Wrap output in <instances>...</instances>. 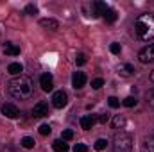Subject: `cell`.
I'll use <instances>...</instances> for the list:
<instances>
[{
	"label": "cell",
	"mask_w": 154,
	"mask_h": 152,
	"mask_svg": "<svg viewBox=\"0 0 154 152\" xmlns=\"http://www.w3.org/2000/svg\"><path fill=\"white\" fill-rule=\"evenodd\" d=\"M106 145H108V141H106V140H102V138L95 141V149H97V150H104V149H106Z\"/></svg>",
	"instance_id": "24"
},
{
	"label": "cell",
	"mask_w": 154,
	"mask_h": 152,
	"mask_svg": "<svg viewBox=\"0 0 154 152\" xmlns=\"http://www.w3.org/2000/svg\"><path fill=\"white\" fill-rule=\"evenodd\" d=\"M20 143H22V147H23V149H32L36 141H34V138L25 136V138H22V141H20Z\"/></svg>",
	"instance_id": "20"
},
{
	"label": "cell",
	"mask_w": 154,
	"mask_h": 152,
	"mask_svg": "<svg viewBox=\"0 0 154 152\" xmlns=\"http://www.w3.org/2000/svg\"><path fill=\"white\" fill-rule=\"evenodd\" d=\"M32 114H34L36 118H43V116H47V114H48V106H47L45 102H38V104H34V108H32Z\"/></svg>",
	"instance_id": "9"
},
{
	"label": "cell",
	"mask_w": 154,
	"mask_h": 152,
	"mask_svg": "<svg viewBox=\"0 0 154 152\" xmlns=\"http://www.w3.org/2000/svg\"><path fill=\"white\" fill-rule=\"evenodd\" d=\"M39 25L45 27V29H48V31H57V29H59V23H57L56 20H52V18H43V20H39Z\"/></svg>",
	"instance_id": "11"
},
{
	"label": "cell",
	"mask_w": 154,
	"mask_h": 152,
	"mask_svg": "<svg viewBox=\"0 0 154 152\" xmlns=\"http://www.w3.org/2000/svg\"><path fill=\"white\" fill-rule=\"evenodd\" d=\"M102 86H104V81H102V79H93V81H91V88H93V90H99V88H102Z\"/></svg>",
	"instance_id": "25"
},
{
	"label": "cell",
	"mask_w": 154,
	"mask_h": 152,
	"mask_svg": "<svg viewBox=\"0 0 154 152\" xmlns=\"http://www.w3.org/2000/svg\"><path fill=\"white\" fill-rule=\"evenodd\" d=\"M138 59H140V63H143V65H147V63H154V43L147 45L143 50H140Z\"/></svg>",
	"instance_id": "4"
},
{
	"label": "cell",
	"mask_w": 154,
	"mask_h": 152,
	"mask_svg": "<svg viewBox=\"0 0 154 152\" xmlns=\"http://www.w3.org/2000/svg\"><path fill=\"white\" fill-rule=\"evenodd\" d=\"M4 52L7 56H18L20 54V47H16L14 43H5L4 45Z\"/></svg>",
	"instance_id": "14"
},
{
	"label": "cell",
	"mask_w": 154,
	"mask_h": 152,
	"mask_svg": "<svg viewBox=\"0 0 154 152\" xmlns=\"http://www.w3.org/2000/svg\"><path fill=\"white\" fill-rule=\"evenodd\" d=\"M99 122H100V123H108V122H109V114H106V113L99 114Z\"/></svg>",
	"instance_id": "31"
},
{
	"label": "cell",
	"mask_w": 154,
	"mask_h": 152,
	"mask_svg": "<svg viewBox=\"0 0 154 152\" xmlns=\"http://www.w3.org/2000/svg\"><path fill=\"white\" fill-rule=\"evenodd\" d=\"M74 152H88V147L84 143H77L75 147H74Z\"/></svg>",
	"instance_id": "30"
},
{
	"label": "cell",
	"mask_w": 154,
	"mask_h": 152,
	"mask_svg": "<svg viewBox=\"0 0 154 152\" xmlns=\"http://www.w3.org/2000/svg\"><path fill=\"white\" fill-rule=\"evenodd\" d=\"M142 152H154V136H147V138H143Z\"/></svg>",
	"instance_id": "13"
},
{
	"label": "cell",
	"mask_w": 154,
	"mask_h": 152,
	"mask_svg": "<svg viewBox=\"0 0 154 152\" xmlns=\"http://www.w3.org/2000/svg\"><path fill=\"white\" fill-rule=\"evenodd\" d=\"M108 9H109V7H108V4H104V2H93V4H91V16H93V18H97V16L104 14Z\"/></svg>",
	"instance_id": "7"
},
{
	"label": "cell",
	"mask_w": 154,
	"mask_h": 152,
	"mask_svg": "<svg viewBox=\"0 0 154 152\" xmlns=\"http://www.w3.org/2000/svg\"><path fill=\"white\" fill-rule=\"evenodd\" d=\"M52 147H54L56 152H68V145H66L63 140H56V141L52 143Z\"/></svg>",
	"instance_id": "18"
},
{
	"label": "cell",
	"mask_w": 154,
	"mask_h": 152,
	"mask_svg": "<svg viewBox=\"0 0 154 152\" xmlns=\"http://www.w3.org/2000/svg\"><path fill=\"white\" fill-rule=\"evenodd\" d=\"M7 72H9L11 75H16V77H18L22 72H23V66H22L20 63H11V65L7 66Z\"/></svg>",
	"instance_id": "15"
},
{
	"label": "cell",
	"mask_w": 154,
	"mask_h": 152,
	"mask_svg": "<svg viewBox=\"0 0 154 152\" xmlns=\"http://www.w3.org/2000/svg\"><path fill=\"white\" fill-rule=\"evenodd\" d=\"M93 123H95V116H93V114H84V116L81 118V127H82L84 131H90V129L93 127Z\"/></svg>",
	"instance_id": "12"
},
{
	"label": "cell",
	"mask_w": 154,
	"mask_h": 152,
	"mask_svg": "<svg viewBox=\"0 0 154 152\" xmlns=\"http://www.w3.org/2000/svg\"><path fill=\"white\" fill-rule=\"evenodd\" d=\"M84 84H86V75H84L82 72H75V74L72 75V86H74L75 90H81Z\"/></svg>",
	"instance_id": "10"
},
{
	"label": "cell",
	"mask_w": 154,
	"mask_h": 152,
	"mask_svg": "<svg viewBox=\"0 0 154 152\" xmlns=\"http://www.w3.org/2000/svg\"><path fill=\"white\" fill-rule=\"evenodd\" d=\"M108 104H109V108H113V109H115V108L120 106V100H118L116 97H109V99H108Z\"/></svg>",
	"instance_id": "26"
},
{
	"label": "cell",
	"mask_w": 154,
	"mask_h": 152,
	"mask_svg": "<svg viewBox=\"0 0 154 152\" xmlns=\"http://www.w3.org/2000/svg\"><path fill=\"white\" fill-rule=\"evenodd\" d=\"M66 102H68V95H66L63 90H59V91H56V93L52 95V104H54V108L61 109V108L66 106Z\"/></svg>",
	"instance_id": "5"
},
{
	"label": "cell",
	"mask_w": 154,
	"mask_h": 152,
	"mask_svg": "<svg viewBox=\"0 0 154 152\" xmlns=\"http://www.w3.org/2000/svg\"><path fill=\"white\" fill-rule=\"evenodd\" d=\"M109 50H111V54H120L122 47H120V43H111L109 45Z\"/></svg>",
	"instance_id": "28"
},
{
	"label": "cell",
	"mask_w": 154,
	"mask_h": 152,
	"mask_svg": "<svg viewBox=\"0 0 154 152\" xmlns=\"http://www.w3.org/2000/svg\"><path fill=\"white\" fill-rule=\"evenodd\" d=\"M39 84H41L43 91H52V88H54V77L50 75V74H43V75L39 77Z\"/></svg>",
	"instance_id": "6"
},
{
	"label": "cell",
	"mask_w": 154,
	"mask_h": 152,
	"mask_svg": "<svg viewBox=\"0 0 154 152\" xmlns=\"http://www.w3.org/2000/svg\"><path fill=\"white\" fill-rule=\"evenodd\" d=\"M25 13H27V14H36V13H38V7H36L34 4H29V5L25 7Z\"/></svg>",
	"instance_id": "27"
},
{
	"label": "cell",
	"mask_w": 154,
	"mask_h": 152,
	"mask_svg": "<svg viewBox=\"0 0 154 152\" xmlns=\"http://www.w3.org/2000/svg\"><path fill=\"white\" fill-rule=\"evenodd\" d=\"M136 36L142 41H149L154 38V14H140L134 22Z\"/></svg>",
	"instance_id": "2"
},
{
	"label": "cell",
	"mask_w": 154,
	"mask_h": 152,
	"mask_svg": "<svg viewBox=\"0 0 154 152\" xmlns=\"http://www.w3.org/2000/svg\"><path fill=\"white\" fill-rule=\"evenodd\" d=\"M102 16H104V20H106L108 23H115V22H116V11H115V9H111V7H109Z\"/></svg>",
	"instance_id": "17"
},
{
	"label": "cell",
	"mask_w": 154,
	"mask_h": 152,
	"mask_svg": "<svg viewBox=\"0 0 154 152\" xmlns=\"http://www.w3.org/2000/svg\"><path fill=\"white\" fill-rule=\"evenodd\" d=\"M133 149V138L131 134L120 131L113 138V152H131Z\"/></svg>",
	"instance_id": "3"
},
{
	"label": "cell",
	"mask_w": 154,
	"mask_h": 152,
	"mask_svg": "<svg viewBox=\"0 0 154 152\" xmlns=\"http://www.w3.org/2000/svg\"><path fill=\"white\" fill-rule=\"evenodd\" d=\"M32 90H34L32 81H31L29 77H25V75L14 77V79H11L9 84H7V91H9V95H11L13 99H18V100L29 99V97L32 95Z\"/></svg>",
	"instance_id": "1"
},
{
	"label": "cell",
	"mask_w": 154,
	"mask_h": 152,
	"mask_svg": "<svg viewBox=\"0 0 154 152\" xmlns=\"http://www.w3.org/2000/svg\"><path fill=\"white\" fill-rule=\"evenodd\" d=\"M2 113L5 114L7 118H18L20 109H18L14 104H4V106H2Z\"/></svg>",
	"instance_id": "8"
},
{
	"label": "cell",
	"mask_w": 154,
	"mask_h": 152,
	"mask_svg": "<svg viewBox=\"0 0 154 152\" xmlns=\"http://www.w3.org/2000/svg\"><path fill=\"white\" fill-rule=\"evenodd\" d=\"M133 72H134V68H133L131 65H120V66H118V74L122 77H131Z\"/></svg>",
	"instance_id": "16"
},
{
	"label": "cell",
	"mask_w": 154,
	"mask_h": 152,
	"mask_svg": "<svg viewBox=\"0 0 154 152\" xmlns=\"http://www.w3.org/2000/svg\"><path fill=\"white\" fill-rule=\"evenodd\" d=\"M151 81H152V82H154V70H152V72H151Z\"/></svg>",
	"instance_id": "33"
},
{
	"label": "cell",
	"mask_w": 154,
	"mask_h": 152,
	"mask_svg": "<svg viewBox=\"0 0 154 152\" xmlns=\"http://www.w3.org/2000/svg\"><path fill=\"white\" fill-rule=\"evenodd\" d=\"M113 127L115 129H124L125 127V118L122 114H116L115 118H113Z\"/></svg>",
	"instance_id": "19"
},
{
	"label": "cell",
	"mask_w": 154,
	"mask_h": 152,
	"mask_svg": "<svg viewBox=\"0 0 154 152\" xmlns=\"http://www.w3.org/2000/svg\"><path fill=\"white\" fill-rule=\"evenodd\" d=\"M75 63H77V66H82V65L86 63V56H84V54H77Z\"/></svg>",
	"instance_id": "29"
},
{
	"label": "cell",
	"mask_w": 154,
	"mask_h": 152,
	"mask_svg": "<svg viewBox=\"0 0 154 152\" xmlns=\"http://www.w3.org/2000/svg\"><path fill=\"white\" fill-rule=\"evenodd\" d=\"M145 97H147V102H149V104H152V106H154V90H151V91H147V95H145Z\"/></svg>",
	"instance_id": "32"
},
{
	"label": "cell",
	"mask_w": 154,
	"mask_h": 152,
	"mask_svg": "<svg viewBox=\"0 0 154 152\" xmlns=\"http://www.w3.org/2000/svg\"><path fill=\"white\" fill-rule=\"evenodd\" d=\"M61 138H63V141H70V140L74 138V131H70V129H66V131H63V134H61Z\"/></svg>",
	"instance_id": "23"
},
{
	"label": "cell",
	"mask_w": 154,
	"mask_h": 152,
	"mask_svg": "<svg viewBox=\"0 0 154 152\" xmlns=\"http://www.w3.org/2000/svg\"><path fill=\"white\" fill-rule=\"evenodd\" d=\"M52 132V129H50V125H47V123H43L41 127H39V134L41 136H48Z\"/></svg>",
	"instance_id": "22"
},
{
	"label": "cell",
	"mask_w": 154,
	"mask_h": 152,
	"mask_svg": "<svg viewBox=\"0 0 154 152\" xmlns=\"http://www.w3.org/2000/svg\"><path fill=\"white\" fill-rule=\"evenodd\" d=\"M125 108H133V106H136V99L134 97H127V99H124V102H122Z\"/></svg>",
	"instance_id": "21"
}]
</instances>
